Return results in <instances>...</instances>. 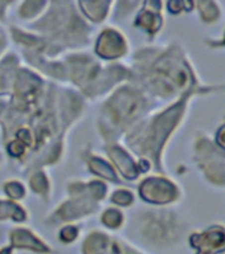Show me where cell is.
<instances>
[{"instance_id":"1","label":"cell","mask_w":225,"mask_h":254,"mask_svg":"<svg viewBox=\"0 0 225 254\" xmlns=\"http://www.w3.org/2000/svg\"><path fill=\"white\" fill-rule=\"evenodd\" d=\"M119 214L115 212V210H110V212H107L106 214H105V221H106V224H109V225H115L117 222H119Z\"/></svg>"},{"instance_id":"2","label":"cell","mask_w":225,"mask_h":254,"mask_svg":"<svg viewBox=\"0 0 225 254\" xmlns=\"http://www.w3.org/2000/svg\"><path fill=\"white\" fill-rule=\"evenodd\" d=\"M114 200H117V202H119V204H126L127 201H130V194L125 193V192H119L114 196Z\"/></svg>"},{"instance_id":"3","label":"cell","mask_w":225,"mask_h":254,"mask_svg":"<svg viewBox=\"0 0 225 254\" xmlns=\"http://www.w3.org/2000/svg\"><path fill=\"white\" fill-rule=\"evenodd\" d=\"M24 150V146H21L20 143H12L11 146H9V152L12 155H19L21 154Z\"/></svg>"}]
</instances>
